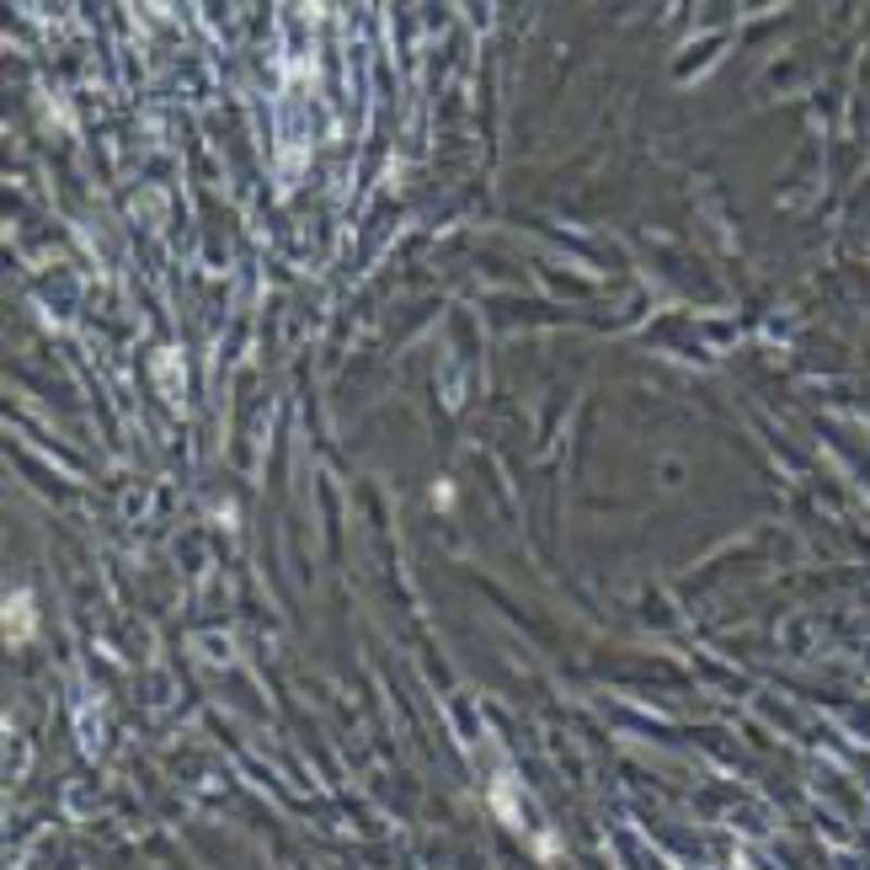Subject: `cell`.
Masks as SVG:
<instances>
[{
  "label": "cell",
  "mask_w": 870,
  "mask_h": 870,
  "mask_svg": "<svg viewBox=\"0 0 870 870\" xmlns=\"http://www.w3.org/2000/svg\"><path fill=\"white\" fill-rule=\"evenodd\" d=\"M27 636H33V598L16 593V598L5 604V641H27Z\"/></svg>",
  "instance_id": "obj_1"
}]
</instances>
